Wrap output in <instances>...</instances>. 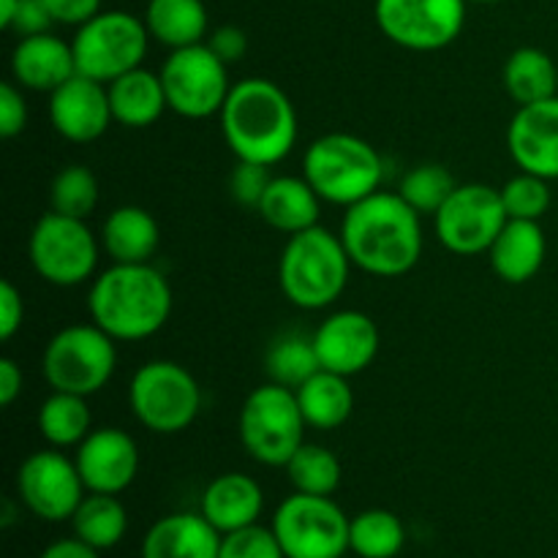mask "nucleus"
<instances>
[{"label":"nucleus","mask_w":558,"mask_h":558,"mask_svg":"<svg viewBox=\"0 0 558 558\" xmlns=\"http://www.w3.org/2000/svg\"><path fill=\"white\" fill-rule=\"evenodd\" d=\"M338 234L352 265L376 278L407 276L423 256L420 213L392 191H376L347 207Z\"/></svg>","instance_id":"f257e3e1"},{"label":"nucleus","mask_w":558,"mask_h":558,"mask_svg":"<svg viewBox=\"0 0 558 558\" xmlns=\"http://www.w3.org/2000/svg\"><path fill=\"white\" fill-rule=\"evenodd\" d=\"M221 134L238 161L276 167L298 145V112L276 82L248 76L232 85L221 109Z\"/></svg>","instance_id":"f03ea898"},{"label":"nucleus","mask_w":558,"mask_h":558,"mask_svg":"<svg viewBox=\"0 0 558 558\" xmlns=\"http://www.w3.org/2000/svg\"><path fill=\"white\" fill-rule=\"evenodd\" d=\"M172 287L150 262L118 265L98 272L87 292L90 319L114 341H145L172 316Z\"/></svg>","instance_id":"7ed1b4c3"},{"label":"nucleus","mask_w":558,"mask_h":558,"mask_svg":"<svg viewBox=\"0 0 558 558\" xmlns=\"http://www.w3.org/2000/svg\"><path fill=\"white\" fill-rule=\"evenodd\" d=\"M352 259L341 234L311 227L292 234L278 262V283L283 298L303 311L330 308L349 283Z\"/></svg>","instance_id":"20e7f679"},{"label":"nucleus","mask_w":558,"mask_h":558,"mask_svg":"<svg viewBox=\"0 0 558 558\" xmlns=\"http://www.w3.org/2000/svg\"><path fill=\"white\" fill-rule=\"evenodd\" d=\"M303 178L314 185L322 202L352 207L376 194L385 180V163L376 147L347 131H332L308 145Z\"/></svg>","instance_id":"39448f33"},{"label":"nucleus","mask_w":558,"mask_h":558,"mask_svg":"<svg viewBox=\"0 0 558 558\" xmlns=\"http://www.w3.org/2000/svg\"><path fill=\"white\" fill-rule=\"evenodd\" d=\"M129 407L142 428L158 436L183 434L202 412V387L185 365L150 360L131 379Z\"/></svg>","instance_id":"423d86ee"},{"label":"nucleus","mask_w":558,"mask_h":558,"mask_svg":"<svg viewBox=\"0 0 558 558\" xmlns=\"http://www.w3.org/2000/svg\"><path fill=\"white\" fill-rule=\"evenodd\" d=\"M240 441L245 452L262 466H287L289 458L305 445L303 412L294 390L267 381L248 392L243 409H240Z\"/></svg>","instance_id":"0eeeda50"},{"label":"nucleus","mask_w":558,"mask_h":558,"mask_svg":"<svg viewBox=\"0 0 558 558\" xmlns=\"http://www.w3.org/2000/svg\"><path fill=\"white\" fill-rule=\"evenodd\" d=\"M114 338L104 332L96 322L90 325H69L54 332L44 347L41 371L52 390L74 392V396H96L118 368Z\"/></svg>","instance_id":"6e6552de"},{"label":"nucleus","mask_w":558,"mask_h":558,"mask_svg":"<svg viewBox=\"0 0 558 558\" xmlns=\"http://www.w3.org/2000/svg\"><path fill=\"white\" fill-rule=\"evenodd\" d=\"M147 47H150V33L145 20L120 9L98 11L93 20L76 27L71 38L76 74L90 76L104 85L140 69L145 63Z\"/></svg>","instance_id":"1a4fd4ad"},{"label":"nucleus","mask_w":558,"mask_h":558,"mask_svg":"<svg viewBox=\"0 0 558 558\" xmlns=\"http://www.w3.org/2000/svg\"><path fill=\"white\" fill-rule=\"evenodd\" d=\"M101 240L82 218L44 213L27 240V256L38 278L52 287H80L90 281L98 267Z\"/></svg>","instance_id":"9d476101"},{"label":"nucleus","mask_w":558,"mask_h":558,"mask_svg":"<svg viewBox=\"0 0 558 558\" xmlns=\"http://www.w3.org/2000/svg\"><path fill=\"white\" fill-rule=\"evenodd\" d=\"M352 521L330 496L294 490L278 505L272 532L287 558H343L349 550Z\"/></svg>","instance_id":"9b49d317"},{"label":"nucleus","mask_w":558,"mask_h":558,"mask_svg":"<svg viewBox=\"0 0 558 558\" xmlns=\"http://www.w3.org/2000/svg\"><path fill=\"white\" fill-rule=\"evenodd\" d=\"M158 74H161L169 109L180 118L207 120L213 114H221L232 93L229 65L207 47V41L172 49Z\"/></svg>","instance_id":"f8f14e48"},{"label":"nucleus","mask_w":558,"mask_h":558,"mask_svg":"<svg viewBox=\"0 0 558 558\" xmlns=\"http://www.w3.org/2000/svg\"><path fill=\"white\" fill-rule=\"evenodd\" d=\"M469 0H376L379 31L409 52H439L461 36Z\"/></svg>","instance_id":"ddd939ff"},{"label":"nucleus","mask_w":558,"mask_h":558,"mask_svg":"<svg viewBox=\"0 0 558 558\" xmlns=\"http://www.w3.org/2000/svg\"><path fill=\"white\" fill-rule=\"evenodd\" d=\"M436 234L447 251L458 256L488 254L494 240L510 221L501 191L485 183H463L436 213Z\"/></svg>","instance_id":"4468645a"},{"label":"nucleus","mask_w":558,"mask_h":558,"mask_svg":"<svg viewBox=\"0 0 558 558\" xmlns=\"http://www.w3.org/2000/svg\"><path fill=\"white\" fill-rule=\"evenodd\" d=\"M16 494L27 512L49 523L71 521L87 496L76 461L49 447L22 461L16 472Z\"/></svg>","instance_id":"2eb2a0df"},{"label":"nucleus","mask_w":558,"mask_h":558,"mask_svg":"<svg viewBox=\"0 0 558 558\" xmlns=\"http://www.w3.org/2000/svg\"><path fill=\"white\" fill-rule=\"evenodd\" d=\"M322 371H332L347 379L363 374L379 354V327L363 311H336L327 316L314 336Z\"/></svg>","instance_id":"dca6fc26"},{"label":"nucleus","mask_w":558,"mask_h":558,"mask_svg":"<svg viewBox=\"0 0 558 558\" xmlns=\"http://www.w3.org/2000/svg\"><path fill=\"white\" fill-rule=\"evenodd\" d=\"M76 469L87 494H123L140 472V447L123 428H96L76 447Z\"/></svg>","instance_id":"f3484780"},{"label":"nucleus","mask_w":558,"mask_h":558,"mask_svg":"<svg viewBox=\"0 0 558 558\" xmlns=\"http://www.w3.org/2000/svg\"><path fill=\"white\" fill-rule=\"evenodd\" d=\"M49 123L63 140L76 145L101 140L109 123H114L107 85L74 74L58 90L49 93Z\"/></svg>","instance_id":"a211bd4d"},{"label":"nucleus","mask_w":558,"mask_h":558,"mask_svg":"<svg viewBox=\"0 0 558 558\" xmlns=\"http://www.w3.org/2000/svg\"><path fill=\"white\" fill-rule=\"evenodd\" d=\"M507 147L521 172L558 180V96L518 107L507 129Z\"/></svg>","instance_id":"6ab92c4d"},{"label":"nucleus","mask_w":558,"mask_h":558,"mask_svg":"<svg viewBox=\"0 0 558 558\" xmlns=\"http://www.w3.org/2000/svg\"><path fill=\"white\" fill-rule=\"evenodd\" d=\"M74 74V49L52 33L20 38L11 52V76L22 90L52 93Z\"/></svg>","instance_id":"aec40b11"},{"label":"nucleus","mask_w":558,"mask_h":558,"mask_svg":"<svg viewBox=\"0 0 558 558\" xmlns=\"http://www.w3.org/2000/svg\"><path fill=\"white\" fill-rule=\"evenodd\" d=\"M223 534L196 512H172L147 529L142 558H218Z\"/></svg>","instance_id":"412c9836"},{"label":"nucleus","mask_w":558,"mask_h":558,"mask_svg":"<svg viewBox=\"0 0 558 558\" xmlns=\"http://www.w3.org/2000/svg\"><path fill=\"white\" fill-rule=\"evenodd\" d=\"M265 510V494L254 477L240 472H227L213 480L202 494V515L221 534L259 523Z\"/></svg>","instance_id":"4be33fe9"},{"label":"nucleus","mask_w":558,"mask_h":558,"mask_svg":"<svg viewBox=\"0 0 558 558\" xmlns=\"http://www.w3.org/2000/svg\"><path fill=\"white\" fill-rule=\"evenodd\" d=\"M545 254H548V243H545V232L539 221H510L494 240L488 248L490 270L496 278L505 283H526L543 270Z\"/></svg>","instance_id":"5701e85b"},{"label":"nucleus","mask_w":558,"mask_h":558,"mask_svg":"<svg viewBox=\"0 0 558 558\" xmlns=\"http://www.w3.org/2000/svg\"><path fill=\"white\" fill-rule=\"evenodd\" d=\"M256 213L265 218L267 227L292 238V234L305 232V229L319 227L322 196L316 194L314 185L305 178L281 174V178L270 180Z\"/></svg>","instance_id":"b1692460"},{"label":"nucleus","mask_w":558,"mask_h":558,"mask_svg":"<svg viewBox=\"0 0 558 558\" xmlns=\"http://www.w3.org/2000/svg\"><path fill=\"white\" fill-rule=\"evenodd\" d=\"M98 240L118 265H142V262H150L158 251L161 229L145 207L123 205L109 213Z\"/></svg>","instance_id":"393cba45"},{"label":"nucleus","mask_w":558,"mask_h":558,"mask_svg":"<svg viewBox=\"0 0 558 558\" xmlns=\"http://www.w3.org/2000/svg\"><path fill=\"white\" fill-rule=\"evenodd\" d=\"M107 90L114 123L125 129H147L169 109L161 74H153L145 65L109 82Z\"/></svg>","instance_id":"a878e982"},{"label":"nucleus","mask_w":558,"mask_h":558,"mask_svg":"<svg viewBox=\"0 0 558 558\" xmlns=\"http://www.w3.org/2000/svg\"><path fill=\"white\" fill-rule=\"evenodd\" d=\"M145 25L153 41L169 49H183L207 38L210 16L202 0H147Z\"/></svg>","instance_id":"bb28decb"},{"label":"nucleus","mask_w":558,"mask_h":558,"mask_svg":"<svg viewBox=\"0 0 558 558\" xmlns=\"http://www.w3.org/2000/svg\"><path fill=\"white\" fill-rule=\"evenodd\" d=\"M308 428L316 430H336L352 417L354 392L349 379L332 371H316L308 381L294 390Z\"/></svg>","instance_id":"cd10ccee"},{"label":"nucleus","mask_w":558,"mask_h":558,"mask_svg":"<svg viewBox=\"0 0 558 558\" xmlns=\"http://www.w3.org/2000/svg\"><path fill=\"white\" fill-rule=\"evenodd\" d=\"M507 93L518 107L558 96V65L537 47H521L507 58L501 71Z\"/></svg>","instance_id":"c85d7f7f"},{"label":"nucleus","mask_w":558,"mask_h":558,"mask_svg":"<svg viewBox=\"0 0 558 558\" xmlns=\"http://www.w3.org/2000/svg\"><path fill=\"white\" fill-rule=\"evenodd\" d=\"M90 423L93 417L85 396L52 390V396L38 407V434L54 450L80 447L90 434Z\"/></svg>","instance_id":"c756f323"},{"label":"nucleus","mask_w":558,"mask_h":558,"mask_svg":"<svg viewBox=\"0 0 558 558\" xmlns=\"http://www.w3.org/2000/svg\"><path fill=\"white\" fill-rule=\"evenodd\" d=\"M71 526H74V537H80L82 543L96 550H109L120 545V539L129 532V512L118 496L87 494L76 507Z\"/></svg>","instance_id":"7c9ffc66"},{"label":"nucleus","mask_w":558,"mask_h":558,"mask_svg":"<svg viewBox=\"0 0 558 558\" xmlns=\"http://www.w3.org/2000/svg\"><path fill=\"white\" fill-rule=\"evenodd\" d=\"M407 545V529L390 510H365L352 518L349 550L360 558H396Z\"/></svg>","instance_id":"2f4dec72"},{"label":"nucleus","mask_w":558,"mask_h":558,"mask_svg":"<svg viewBox=\"0 0 558 558\" xmlns=\"http://www.w3.org/2000/svg\"><path fill=\"white\" fill-rule=\"evenodd\" d=\"M283 469H287L289 483L294 485V490L311 496H332L341 485L343 474L336 452L322 445H308V441L289 458Z\"/></svg>","instance_id":"473e14b6"},{"label":"nucleus","mask_w":558,"mask_h":558,"mask_svg":"<svg viewBox=\"0 0 558 558\" xmlns=\"http://www.w3.org/2000/svg\"><path fill=\"white\" fill-rule=\"evenodd\" d=\"M265 368L270 381L298 390L303 381H308L316 371H322L316 357L314 338H305L300 332H287L270 347L265 360Z\"/></svg>","instance_id":"72a5a7b5"},{"label":"nucleus","mask_w":558,"mask_h":558,"mask_svg":"<svg viewBox=\"0 0 558 558\" xmlns=\"http://www.w3.org/2000/svg\"><path fill=\"white\" fill-rule=\"evenodd\" d=\"M49 207L60 216L87 221L98 207L96 174L82 167V163H69V167L60 169L52 178V185H49Z\"/></svg>","instance_id":"f704fd0d"},{"label":"nucleus","mask_w":558,"mask_h":558,"mask_svg":"<svg viewBox=\"0 0 558 558\" xmlns=\"http://www.w3.org/2000/svg\"><path fill=\"white\" fill-rule=\"evenodd\" d=\"M458 189L456 178L441 163H420V167L409 169L401 180L398 194L420 213V216H436L441 210L452 191Z\"/></svg>","instance_id":"c9c22d12"},{"label":"nucleus","mask_w":558,"mask_h":558,"mask_svg":"<svg viewBox=\"0 0 558 558\" xmlns=\"http://www.w3.org/2000/svg\"><path fill=\"white\" fill-rule=\"evenodd\" d=\"M550 180L532 172H518L501 191L507 218L515 221H539L550 207Z\"/></svg>","instance_id":"e433bc0d"},{"label":"nucleus","mask_w":558,"mask_h":558,"mask_svg":"<svg viewBox=\"0 0 558 558\" xmlns=\"http://www.w3.org/2000/svg\"><path fill=\"white\" fill-rule=\"evenodd\" d=\"M218 558H287L283 556L281 543H278L276 532L259 523L254 526L238 529V532L223 534L221 539V556Z\"/></svg>","instance_id":"4c0bfd02"},{"label":"nucleus","mask_w":558,"mask_h":558,"mask_svg":"<svg viewBox=\"0 0 558 558\" xmlns=\"http://www.w3.org/2000/svg\"><path fill=\"white\" fill-rule=\"evenodd\" d=\"M272 174L270 167H262V163L251 161H238L234 163L232 174H229V194L238 205L243 207H259L262 196H265L267 185H270Z\"/></svg>","instance_id":"58836bf2"},{"label":"nucleus","mask_w":558,"mask_h":558,"mask_svg":"<svg viewBox=\"0 0 558 558\" xmlns=\"http://www.w3.org/2000/svg\"><path fill=\"white\" fill-rule=\"evenodd\" d=\"M27 125V101L25 93L14 82H3L0 85V134L5 140H14L25 131Z\"/></svg>","instance_id":"ea45409f"},{"label":"nucleus","mask_w":558,"mask_h":558,"mask_svg":"<svg viewBox=\"0 0 558 558\" xmlns=\"http://www.w3.org/2000/svg\"><path fill=\"white\" fill-rule=\"evenodd\" d=\"M52 25H54L52 16H49V11L44 9L41 0H20L14 20L9 22L5 31L25 38V36H38V33H49V27Z\"/></svg>","instance_id":"a19ab883"},{"label":"nucleus","mask_w":558,"mask_h":558,"mask_svg":"<svg viewBox=\"0 0 558 558\" xmlns=\"http://www.w3.org/2000/svg\"><path fill=\"white\" fill-rule=\"evenodd\" d=\"M54 25L80 27L101 11V0H41Z\"/></svg>","instance_id":"79ce46f5"},{"label":"nucleus","mask_w":558,"mask_h":558,"mask_svg":"<svg viewBox=\"0 0 558 558\" xmlns=\"http://www.w3.org/2000/svg\"><path fill=\"white\" fill-rule=\"evenodd\" d=\"M25 319V300L11 281H0V338L11 341Z\"/></svg>","instance_id":"37998d69"},{"label":"nucleus","mask_w":558,"mask_h":558,"mask_svg":"<svg viewBox=\"0 0 558 558\" xmlns=\"http://www.w3.org/2000/svg\"><path fill=\"white\" fill-rule=\"evenodd\" d=\"M207 47H210L213 52L223 60V63L232 65L245 54V49H248V38H245V33L240 31V27L221 25L218 31L210 33V38H207Z\"/></svg>","instance_id":"c03bdc74"},{"label":"nucleus","mask_w":558,"mask_h":558,"mask_svg":"<svg viewBox=\"0 0 558 558\" xmlns=\"http://www.w3.org/2000/svg\"><path fill=\"white\" fill-rule=\"evenodd\" d=\"M22 385H25V376L20 365L11 357L0 360V403L3 407H11L22 396Z\"/></svg>","instance_id":"a18cd8bd"},{"label":"nucleus","mask_w":558,"mask_h":558,"mask_svg":"<svg viewBox=\"0 0 558 558\" xmlns=\"http://www.w3.org/2000/svg\"><path fill=\"white\" fill-rule=\"evenodd\" d=\"M101 550L90 548L87 543H82L80 537H69V539H58L49 548H44V554L38 558H98Z\"/></svg>","instance_id":"49530a36"},{"label":"nucleus","mask_w":558,"mask_h":558,"mask_svg":"<svg viewBox=\"0 0 558 558\" xmlns=\"http://www.w3.org/2000/svg\"><path fill=\"white\" fill-rule=\"evenodd\" d=\"M16 5H20V0H0V27H9V22L16 14Z\"/></svg>","instance_id":"de8ad7c7"},{"label":"nucleus","mask_w":558,"mask_h":558,"mask_svg":"<svg viewBox=\"0 0 558 558\" xmlns=\"http://www.w3.org/2000/svg\"><path fill=\"white\" fill-rule=\"evenodd\" d=\"M469 3H480V5H494V3H501V0H469Z\"/></svg>","instance_id":"09e8293b"}]
</instances>
